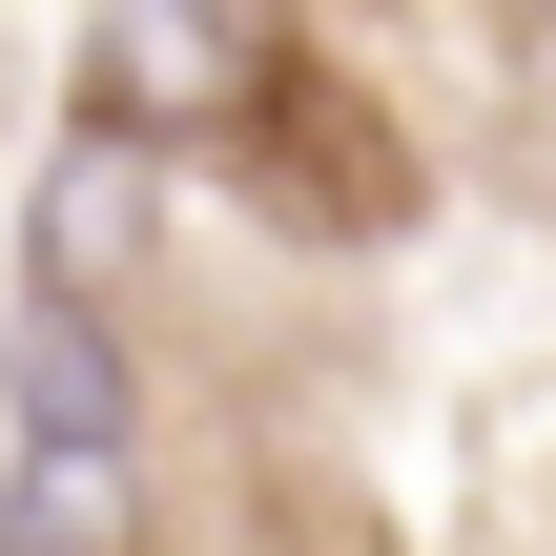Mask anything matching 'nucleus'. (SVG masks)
I'll list each match as a JSON object with an SVG mask.
<instances>
[{"label": "nucleus", "mask_w": 556, "mask_h": 556, "mask_svg": "<svg viewBox=\"0 0 556 556\" xmlns=\"http://www.w3.org/2000/svg\"><path fill=\"white\" fill-rule=\"evenodd\" d=\"M268 83H289L268 0H103V124H144V144H248Z\"/></svg>", "instance_id": "1"}, {"label": "nucleus", "mask_w": 556, "mask_h": 556, "mask_svg": "<svg viewBox=\"0 0 556 556\" xmlns=\"http://www.w3.org/2000/svg\"><path fill=\"white\" fill-rule=\"evenodd\" d=\"M0 413H21V433H83V454H144V371H124V330H103V289H21Z\"/></svg>", "instance_id": "2"}, {"label": "nucleus", "mask_w": 556, "mask_h": 556, "mask_svg": "<svg viewBox=\"0 0 556 556\" xmlns=\"http://www.w3.org/2000/svg\"><path fill=\"white\" fill-rule=\"evenodd\" d=\"M144 206H165V144H144V124L41 144V289H124V268H144Z\"/></svg>", "instance_id": "3"}, {"label": "nucleus", "mask_w": 556, "mask_h": 556, "mask_svg": "<svg viewBox=\"0 0 556 556\" xmlns=\"http://www.w3.org/2000/svg\"><path fill=\"white\" fill-rule=\"evenodd\" d=\"M0 556H144V454L21 433V475H0Z\"/></svg>", "instance_id": "4"}]
</instances>
